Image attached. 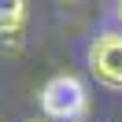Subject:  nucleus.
Instances as JSON below:
<instances>
[{
  "label": "nucleus",
  "mask_w": 122,
  "mask_h": 122,
  "mask_svg": "<svg viewBox=\"0 0 122 122\" xmlns=\"http://www.w3.org/2000/svg\"><path fill=\"white\" fill-rule=\"evenodd\" d=\"M41 111L48 122H81L89 111V89L74 74H56L41 89Z\"/></svg>",
  "instance_id": "1"
},
{
  "label": "nucleus",
  "mask_w": 122,
  "mask_h": 122,
  "mask_svg": "<svg viewBox=\"0 0 122 122\" xmlns=\"http://www.w3.org/2000/svg\"><path fill=\"white\" fill-rule=\"evenodd\" d=\"M89 70L100 85L122 89V30H104L89 45Z\"/></svg>",
  "instance_id": "2"
},
{
  "label": "nucleus",
  "mask_w": 122,
  "mask_h": 122,
  "mask_svg": "<svg viewBox=\"0 0 122 122\" xmlns=\"http://www.w3.org/2000/svg\"><path fill=\"white\" fill-rule=\"evenodd\" d=\"M22 26H26V4H22V0H11V4H4V15H0L4 41H11V45H15V41L22 37Z\"/></svg>",
  "instance_id": "3"
},
{
  "label": "nucleus",
  "mask_w": 122,
  "mask_h": 122,
  "mask_svg": "<svg viewBox=\"0 0 122 122\" xmlns=\"http://www.w3.org/2000/svg\"><path fill=\"white\" fill-rule=\"evenodd\" d=\"M115 19H118V22H122V4H118V8H115Z\"/></svg>",
  "instance_id": "4"
}]
</instances>
